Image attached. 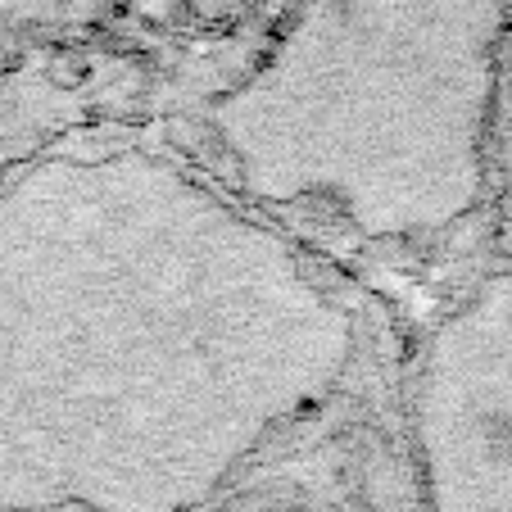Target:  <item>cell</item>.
<instances>
[{
  "mask_svg": "<svg viewBox=\"0 0 512 512\" xmlns=\"http://www.w3.org/2000/svg\"><path fill=\"white\" fill-rule=\"evenodd\" d=\"M503 327H508V354H512V295L503 304ZM490 435H494V472H499V508L512 512V390L494 404Z\"/></svg>",
  "mask_w": 512,
  "mask_h": 512,
  "instance_id": "cell-1",
  "label": "cell"
}]
</instances>
